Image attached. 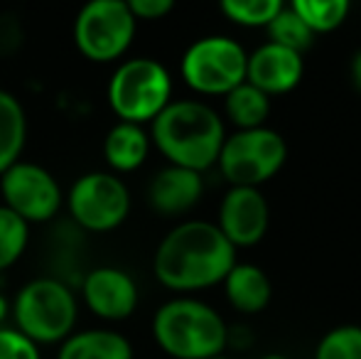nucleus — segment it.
<instances>
[{
  "label": "nucleus",
  "instance_id": "nucleus-1",
  "mask_svg": "<svg viewBox=\"0 0 361 359\" xmlns=\"http://www.w3.org/2000/svg\"><path fill=\"white\" fill-rule=\"evenodd\" d=\"M236 266V249L209 221H185L160 241L152 259L155 278L170 291H202L224 281Z\"/></svg>",
  "mask_w": 361,
  "mask_h": 359
},
{
  "label": "nucleus",
  "instance_id": "nucleus-2",
  "mask_svg": "<svg viewBox=\"0 0 361 359\" xmlns=\"http://www.w3.org/2000/svg\"><path fill=\"white\" fill-rule=\"evenodd\" d=\"M152 140L170 165L185 170L212 168L226 140L214 109L202 101H170L152 121Z\"/></svg>",
  "mask_w": 361,
  "mask_h": 359
},
{
  "label": "nucleus",
  "instance_id": "nucleus-3",
  "mask_svg": "<svg viewBox=\"0 0 361 359\" xmlns=\"http://www.w3.org/2000/svg\"><path fill=\"white\" fill-rule=\"evenodd\" d=\"M155 342L175 359H212L228 342L226 322L214 308L192 298L170 300L152 317Z\"/></svg>",
  "mask_w": 361,
  "mask_h": 359
},
{
  "label": "nucleus",
  "instance_id": "nucleus-4",
  "mask_svg": "<svg viewBox=\"0 0 361 359\" xmlns=\"http://www.w3.org/2000/svg\"><path fill=\"white\" fill-rule=\"evenodd\" d=\"M13 315L18 330L35 345L64 342L76 322V298L57 278H35L15 296Z\"/></svg>",
  "mask_w": 361,
  "mask_h": 359
},
{
  "label": "nucleus",
  "instance_id": "nucleus-5",
  "mask_svg": "<svg viewBox=\"0 0 361 359\" xmlns=\"http://www.w3.org/2000/svg\"><path fill=\"white\" fill-rule=\"evenodd\" d=\"M170 72L147 57L123 62L109 82V104L123 123L140 126L145 121H155L170 104Z\"/></svg>",
  "mask_w": 361,
  "mask_h": 359
},
{
  "label": "nucleus",
  "instance_id": "nucleus-6",
  "mask_svg": "<svg viewBox=\"0 0 361 359\" xmlns=\"http://www.w3.org/2000/svg\"><path fill=\"white\" fill-rule=\"evenodd\" d=\"M288 158V145L271 128L238 130L224 140L219 168L233 187H256L271 180Z\"/></svg>",
  "mask_w": 361,
  "mask_h": 359
},
{
  "label": "nucleus",
  "instance_id": "nucleus-7",
  "mask_svg": "<svg viewBox=\"0 0 361 359\" xmlns=\"http://www.w3.org/2000/svg\"><path fill=\"white\" fill-rule=\"evenodd\" d=\"M138 20L121 0H91L74 20V44L91 62H114L130 47Z\"/></svg>",
  "mask_w": 361,
  "mask_h": 359
},
{
  "label": "nucleus",
  "instance_id": "nucleus-8",
  "mask_svg": "<svg viewBox=\"0 0 361 359\" xmlns=\"http://www.w3.org/2000/svg\"><path fill=\"white\" fill-rule=\"evenodd\" d=\"M248 54L243 47L224 35L202 37L182 57V79L200 94L226 96L246 82Z\"/></svg>",
  "mask_w": 361,
  "mask_h": 359
},
{
  "label": "nucleus",
  "instance_id": "nucleus-9",
  "mask_svg": "<svg viewBox=\"0 0 361 359\" xmlns=\"http://www.w3.org/2000/svg\"><path fill=\"white\" fill-rule=\"evenodd\" d=\"M69 214L81 229L111 231L130 212L128 187L111 173H86L72 185L67 197Z\"/></svg>",
  "mask_w": 361,
  "mask_h": 359
},
{
  "label": "nucleus",
  "instance_id": "nucleus-10",
  "mask_svg": "<svg viewBox=\"0 0 361 359\" xmlns=\"http://www.w3.org/2000/svg\"><path fill=\"white\" fill-rule=\"evenodd\" d=\"M0 192L13 214H18L25 224L49 221L57 217L62 207V190L49 170L35 163H15L0 175Z\"/></svg>",
  "mask_w": 361,
  "mask_h": 359
},
{
  "label": "nucleus",
  "instance_id": "nucleus-11",
  "mask_svg": "<svg viewBox=\"0 0 361 359\" xmlns=\"http://www.w3.org/2000/svg\"><path fill=\"white\" fill-rule=\"evenodd\" d=\"M268 217V202L256 187H231L219 207L216 226L233 249L253 246L266 236Z\"/></svg>",
  "mask_w": 361,
  "mask_h": 359
},
{
  "label": "nucleus",
  "instance_id": "nucleus-12",
  "mask_svg": "<svg viewBox=\"0 0 361 359\" xmlns=\"http://www.w3.org/2000/svg\"><path fill=\"white\" fill-rule=\"evenodd\" d=\"M81 293H84L86 308L104 320H126L128 315H133L138 305L135 281L114 266H101L86 273Z\"/></svg>",
  "mask_w": 361,
  "mask_h": 359
},
{
  "label": "nucleus",
  "instance_id": "nucleus-13",
  "mask_svg": "<svg viewBox=\"0 0 361 359\" xmlns=\"http://www.w3.org/2000/svg\"><path fill=\"white\" fill-rule=\"evenodd\" d=\"M302 54L268 42L248 57L246 82L266 96L286 94L298 87V82L302 79Z\"/></svg>",
  "mask_w": 361,
  "mask_h": 359
},
{
  "label": "nucleus",
  "instance_id": "nucleus-14",
  "mask_svg": "<svg viewBox=\"0 0 361 359\" xmlns=\"http://www.w3.org/2000/svg\"><path fill=\"white\" fill-rule=\"evenodd\" d=\"M202 197V175L195 170L170 168L160 170L152 178L150 190H147V202L157 214L175 217L185 214L200 202Z\"/></svg>",
  "mask_w": 361,
  "mask_h": 359
},
{
  "label": "nucleus",
  "instance_id": "nucleus-15",
  "mask_svg": "<svg viewBox=\"0 0 361 359\" xmlns=\"http://www.w3.org/2000/svg\"><path fill=\"white\" fill-rule=\"evenodd\" d=\"M147 148H150V138H147L143 126L123 123V121L116 123L104 140L106 163L116 173H133V170H138L147 158Z\"/></svg>",
  "mask_w": 361,
  "mask_h": 359
},
{
  "label": "nucleus",
  "instance_id": "nucleus-16",
  "mask_svg": "<svg viewBox=\"0 0 361 359\" xmlns=\"http://www.w3.org/2000/svg\"><path fill=\"white\" fill-rule=\"evenodd\" d=\"M57 359H133V347L114 330H86L69 335Z\"/></svg>",
  "mask_w": 361,
  "mask_h": 359
},
{
  "label": "nucleus",
  "instance_id": "nucleus-17",
  "mask_svg": "<svg viewBox=\"0 0 361 359\" xmlns=\"http://www.w3.org/2000/svg\"><path fill=\"white\" fill-rule=\"evenodd\" d=\"M224 286L228 303L241 312H261L271 303V281L258 266L236 264L224 278Z\"/></svg>",
  "mask_w": 361,
  "mask_h": 359
},
{
  "label": "nucleus",
  "instance_id": "nucleus-18",
  "mask_svg": "<svg viewBox=\"0 0 361 359\" xmlns=\"http://www.w3.org/2000/svg\"><path fill=\"white\" fill-rule=\"evenodd\" d=\"M27 138L25 109L10 91L0 89V175L20 160Z\"/></svg>",
  "mask_w": 361,
  "mask_h": 359
},
{
  "label": "nucleus",
  "instance_id": "nucleus-19",
  "mask_svg": "<svg viewBox=\"0 0 361 359\" xmlns=\"http://www.w3.org/2000/svg\"><path fill=\"white\" fill-rule=\"evenodd\" d=\"M226 114L241 130L263 128L271 114V99L248 82H243L226 94Z\"/></svg>",
  "mask_w": 361,
  "mask_h": 359
},
{
  "label": "nucleus",
  "instance_id": "nucleus-20",
  "mask_svg": "<svg viewBox=\"0 0 361 359\" xmlns=\"http://www.w3.org/2000/svg\"><path fill=\"white\" fill-rule=\"evenodd\" d=\"M290 8L300 15L307 30L312 35L317 32H332L339 25H344L352 5L347 0H295Z\"/></svg>",
  "mask_w": 361,
  "mask_h": 359
},
{
  "label": "nucleus",
  "instance_id": "nucleus-21",
  "mask_svg": "<svg viewBox=\"0 0 361 359\" xmlns=\"http://www.w3.org/2000/svg\"><path fill=\"white\" fill-rule=\"evenodd\" d=\"M268 35H271L273 44H281V47L298 54H302L305 49L312 47V39H314V35L310 32L307 25L300 20V15L290 5H283L281 13L271 20Z\"/></svg>",
  "mask_w": 361,
  "mask_h": 359
},
{
  "label": "nucleus",
  "instance_id": "nucleus-22",
  "mask_svg": "<svg viewBox=\"0 0 361 359\" xmlns=\"http://www.w3.org/2000/svg\"><path fill=\"white\" fill-rule=\"evenodd\" d=\"M281 0H224L221 3V13L243 28H268L271 20L281 13Z\"/></svg>",
  "mask_w": 361,
  "mask_h": 359
},
{
  "label": "nucleus",
  "instance_id": "nucleus-23",
  "mask_svg": "<svg viewBox=\"0 0 361 359\" xmlns=\"http://www.w3.org/2000/svg\"><path fill=\"white\" fill-rule=\"evenodd\" d=\"M27 224L0 205V271L10 269L27 246Z\"/></svg>",
  "mask_w": 361,
  "mask_h": 359
},
{
  "label": "nucleus",
  "instance_id": "nucleus-24",
  "mask_svg": "<svg viewBox=\"0 0 361 359\" xmlns=\"http://www.w3.org/2000/svg\"><path fill=\"white\" fill-rule=\"evenodd\" d=\"M314 359H361V327L342 325L319 340Z\"/></svg>",
  "mask_w": 361,
  "mask_h": 359
},
{
  "label": "nucleus",
  "instance_id": "nucleus-25",
  "mask_svg": "<svg viewBox=\"0 0 361 359\" xmlns=\"http://www.w3.org/2000/svg\"><path fill=\"white\" fill-rule=\"evenodd\" d=\"M0 359H39V352L20 330L0 327Z\"/></svg>",
  "mask_w": 361,
  "mask_h": 359
},
{
  "label": "nucleus",
  "instance_id": "nucleus-26",
  "mask_svg": "<svg viewBox=\"0 0 361 359\" xmlns=\"http://www.w3.org/2000/svg\"><path fill=\"white\" fill-rule=\"evenodd\" d=\"M175 3L172 0H130L128 10L135 20H160L167 13H172Z\"/></svg>",
  "mask_w": 361,
  "mask_h": 359
},
{
  "label": "nucleus",
  "instance_id": "nucleus-27",
  "mask_svg": "<svg viewBox=\"0 0 361 359\" xmlns=\"http://www.w3.org/2000/svg\"><path fill=\"white\" fill-rule=\"evenodd\" d=\"M352 82L361 91V49L352 57Z\"/></svg>",
  "mask_w": 361,
  "mask_h": 359
},
{
  "label": "nucleus",
  "instance_id": "nucleus-28",
  "mask_svg": "<svg viewBox=\"0 0 361 359\" xmlns=\"http://www.w3.org/2000/svg\"><path fill=\"white\" fill-rule=\"evenodd\" d=\"M8 317V300L3 298V293H0V322Z\"/></svg>",
  "mask_w": 361,
  "mask_h": 359
},
{
  "label": "nucleus",
  "instance_id": "nucleus-29",
  "mask_svg": "<svg viewBox=\"0 0 361 359\" xmlns=\"http://www.w3.org/2000/svg\"><path fill=\"white\" fill-rule=\"evenodd\" d=\"M263 359H288V357H283V355H268V357H263Z\"/></svg>",
  "mask_w": 361,
  "mask_h": 359
},
{
  "label": "nucleus",
  "instance_id": "nucleus-30",
  "mask_svg": "<svg viewBox=\"0 0 361 359\" xmlns=\"http://www.w3.org/2000/svg\"><path fill=\"white\" fill-rule=\"evenodd\" d=\"M212 359H228V357H221V355H219V357H212Z\"/></svg>",
  "mask_w": 361,
  "mask_h": 359
}]
</instances>
